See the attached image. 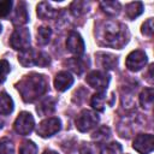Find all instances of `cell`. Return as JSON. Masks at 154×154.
I'll return each mask as SVG.
<instances>
[{"instance_id": "cell-24", "label": "cell", "mask_w": 154, "mask_h": 154, "mask_svg": "<svg viewBox=\"0 0 154 154\" xmlns=\"http://www.w3.org/2000/svg\"><path fill=\"white\" fill-rule=\"evenodd\" d=\"M106 103V91H96L91 99H90V106L99 112H102L105 109Z\"/></svg>"}, {"instance_id": "cell-11", "label": "cell", "mask_w": 154, "mask_h": 154, "mask_svg": "<svg viewBox=\"0 0 154 154\" xmlns=\"http://www.w3.org/2000/svg\"><path fill=\"white\" fill-rule=\"evenodd\" d=\"M12 24L20 28L22 25L26 24L29 20V14H28V10H26V5L24 1H19L13 11L12 14Z\"/></svg>"}, {"instance_id": "cell-3", "label": "cell", "mask_w": 154, "mask_h": 154, "mask_svg": "<svg viewBox=\"0 0 154 154\" xmlns=\"http://www.w3.org/2000/svg\"><path fill=\"white\" fill-rule=\"evenodd\" d=\"M99 114L90 109H83L76 118V128L81 132H87L99 124Z\"/></svg>"}, {"instance_id": "cell-10", "label": "cell", "mask_w": 154, "mask_h": 154, "mask_svg": "<svg viewBox=\"0 0 154 154\" xmlns=\"http://www.w3.org/2000/svg\"><path fill=\"white\" fill-rule=\"evenodd\" d=\"M66 48L75 57H82L84 53V41L77 31H71L66 38Z\"/></svg>"}, {"instance_id": "cell-13", "label": "cell", "mask_w": 154, "mask_h": 154, "mask_svg": "<svg viewBox=\"0 0 154 154\" xmlns=\"http://www.w3.org/2000/svg\"><path fill=\"white\" fill-rule=\"evenodd\" d=\"M97 64L100 65V67L103 69V71L106 70H112L118 65V58L111 53H106V52H97L95 54Z\"/></svg>"}, {"instance_id": "cell-29", "label": "cell", "mask_w": 154, "mask_h": 154, "mask_svg": "<svg viewBox=\"0 0 154 154\" xmlns=\"http://www.w3.org/2000/svg\"><path fill=\"white\" fill-rule=\"evenodd\" d=\"M11 71V66H10V63L5 59H1L0 60V84L4 83L7 78V75L10 73Z\"/></svg>"}, {"instance_id": "cell-21", "label": "cell", "mask_w": 154, "mask_h": 154, "mask_svg": "<svg viewBox=\"0 0 154 154\" xmlns=\"http://www.w3.org/2000/svg\"><path fill=\"white\" fill-rule=\"evenodd\" d=\"M36 37H37V43L40 46H46L49 43L51 37H52V29L48 25H41L37 28V32H36Z\"/></svg>"}, {"instance_id": "cell-4", "label": "cell", "mask_w": 154, "mask_h": 154, "mask_svg": "<svg viewBox=\"0 0 154 154\" xmlns=\"http://www.w3.org/2000/svg\"><path fill=\"white\" fill-rule=\"evenodd\" d=\"M10 45L16 51H24L30 46V31L25 26L14 29L10 36Z\"/></svg>"}, {"instance_id": "cell-1", "label": "cell", "mask_w": 154, "mask_h": 154, "mask_svg": "<svg viewBox=\"0 0 154 154\" xmlns=\"http://www.w3.org/2000/svg\"><path fill=\"white\" fill-rule=\"evenodd\" d=\"M96 41L106 47L120 49L129 41L128 28L117 20H106L95 28Z\"/></svg>"}, {"instance_id": "cell-6", "label": "cell", "mask_w": 154, "mask_h": 154, "mask_svg": "<svg viewBox=\"0 0 154 154\" xmlns=\"http://www.w3.org/2000/svg\"><path fill=\"white\" fill-rule=\"evenodd\" d=\"M61 129V122L57 117H48L43 119L36 128V132L42 138H48L55 135Z\"/></svg>"}, {"instance_id": "cell-2", "label": "cell", "mask_w": 154, "mask_h": 154, "mask_svg": "<svg viewBox=\"0 0 154 154\" xmlns=\"http://www.w3.org/2000/svg\"><path fill=\"white\" fill-rule=\"evenodd\" d=\"M24 102H34L43 96L48 89V81L43 75L31 72L23 76V78L16 84Z\"/></svg>"}, {"instance_id": "cell-7", "label": "cell", "mask_w": 154, "mask_h": 154, "mask_svg": "<svg viewBox=\"0 0 154 154\" xmlns=\"http://www.w3.org/2000/svg\"><path fill=\"white\" fill-rule=\"evenodd\" d=\"M13 128L18 135H22V136L29 135L35 128L34 117L29 112H20L14 120Z\"/></svg>"}, {"instance_id": "cell-23", "label": "cell", "mask_w": 154, "mask_h": 154, "mask_svg": "<svg viewBox=\"0 0 154 154\" xmlns=\"http://www.w3.org/2000/svg\"><path fill=\"white\" fill-rule=\"evenodd\" d=\"M100 7L107 16L113 17V16H117L120 12L122 5L118 1H101Z\"/></svg>"}, {"instance_id": "cell-15", "label": "cell", "mask_w": 154, "mask_h": 154, "mask_svg": "<svg viewBox=\"0 0 154 154\" xmlns=\"http://www.w3.org/2000/svg\"><path fill=\"white\" fill-rule=\"evenodd\" d=\"M65 65L76 75H82L88 69V60H84L82 57H72L65 61Z\"/></svg>"}, {"instance_id": "cell-14", "label": "cell", "mask_w": 154, "mask_h": 154, "mask_svg": "<svg viewBox=\"0 0 154 154\" xmlns=\"http://www.w3.org/2000/svg\"><path fill=\"white\" fill-rule=\"evenodd\" d=\"M37 53L38 51L34 48H26L24 51H20L18 54V61L22 66L24 67H30L36 65V59H37Z\"/></svg>"}, {"instance_id": "cell-27", "label": "cell", "mask_w": 154, "mask_h": 154, "mask_svg": "<svg viewBox=\"0 0 154 154\" xmlns=\"http://www.w3.org/2000/svg\"><path fill=\"white\" fill-rule=\"evenodd\" d=\"M0 154H14V146L10 138H0Z\"/></svg>"}, {"instance_id": "cell-25", "label": "cell", "mask_w": 154, "mask_h": 154, "mask_svg": "<svg viewBox=\"0 0 154 154\" xmlns=\"http://www.w3.org/2000/svg\"><path fill=\"white\" fill-rule=\"evenodd\" d=\"M88 8H89V2L87 1H73L70 5V10L75 16L84 14L85 12H88Z\"/></svg>"}, {"instance_id": "cell-8", "label": "cell", "mask_w": 154, "mask_h": 154, "mask_svg": "<svg viewBox=\"0 0 154 154\" xmlns=\"http://www.w3.org/2000/svg\"><path fill=\"white\" fill-rule=\"evenodd\" d=\"M147 61H148L147 54L141 49H135L128 54L125 65H126L128 70H130L132 72H137L147 65Z\"/></svg>"}, {"instance_id": "cell-19", "label": "cell", "mask_w": 154, "mask_h": 154, "mask_svg": "<svg viewBox=\"0 0 154 154\" xmlns=\"http://www.w3.org/2000/svg\"><path fill=\"white\" fill-rule=\"evenodd\" d=\"M140 105L144 109H150L153 106V100H154V91L153 88H146L141 91L140 94Z\"/></svg>"}, {"instance_id": "cell-30", "label": "cell", "mask_w": 154, "mask_h": 154, "mask_svg": "<svg viewBox=\"0 0 154 154\" xmlns=\"http://www.w3.org/2000/svg\"><path fill=\"white\" fill-rule=\"evenodd\" d=\"M51 64V57L43 52V51H38L37 53V59H36V66H40V67H46Z\"/></svg>"}, {"instance_id": "cell-35", "label": "cell", "mask_w": 154, "mask_h": 154, "mask_svg": "<svg viewBox=\"0 0 154 154\" xmlns=\"http://www.w3.org/2000/svg\"><path fill=\"white\" fill-rule=\"evenodd\" d=\"M0 32H1V24H0Z\"/></svg>"}, {"instance_id": "cell-33", "label": "cell", "mask_w": 154, "mask_h": 154, "mask_svg": "<svg viewBox=\"0 0 154 154\" xmlns=\"http://www.w3.org/2000/svg\"><path fill=\"white\" fill-rule=\"evenodd\" d=\"M43 154H58L57 152H54V150H46Z\"/></svg>"}, {"instance_id": "cell-28", "label": "cell", "mask_w": 154, "mask_h": 154, "mask_svg": "<svg viewBox=\"0 0 154 154\" xmlns=\"http://www.w3.org/2000/svg\"><path fill=\"white\" fill-rule=\"evenodd\" d=\"M38 148L32 141H24L19 147V154H37Z\"/></svg>"}, {"instance_id": "cell-20", "label": "cell", "mask_w": 154, "mask_h": 154, "mask_svg": "<svg viewBox=\"0 0 154 154\" xmlns=\"http://www.w3.org/2000/svg\"><path fill=\"white\" fill-rule=\"evenodd\" d=\"M143 12V4L141 1L129 2L125 6V14L129 19H135Z\"/></svg>"}, {"instance_id": "cell-17", "label": "cell", "mask_w": 154, "mask_h": 154, "mask_svg": "<svg viewBox=\"0 0 154 154\" xmlns=\"http://www.w3.org/2000/svg\"><path fill=\"white\" fill-rule=\"evenodd\" d=\"M55 105H57L55 100L51 96H47V97H45L43 100L40 101V103L36 107V112L42 117L51 116L55 111Z\"/></svg>"}, {"instance_id": "cell-34", "label": "cell", "mask_w": 154, "mask_h": 154, "mask_svg": "<svg viewBox=\"0 0 154 154\" xmlns=\"http://www.w3.org/2000/svg\"><path fill=\"white\" fill-rule=\"evenodd\" d=\"M2 126H4V120H2L1 118H0V129H1Z\"/></svg>"}, {"instance_id": "cell-18", "label": "cell", "mask_w": 154, "mask_h": 154, "mask_svg": "<svg viewBox=\"0 0 154 154\" xmlns=\"http://www.w3.org/2000/svg\"><path fill=\"white\" fill-rule=\"evenodd\" d=\"M12 111H13V100L7 93L0 90V114L7 116Z\"/></svg>"}, {"instance_id": "cell-22", "label": "cell", "mask_w": 154, "mask_h": 154, "mask_svg": "<svg viewBox=\"0 0 154 154\" xmlns=\"http://www.w3.org/2000/svg\"><path fill=\"white\" fill-rule=\"evenodd\" d=\"M109 137H111V129L106 125L100 126L99 129H96L91 134V140L95 141L96 143H100V144L105 143Z\"/></svg>"}, {"instance_id": "cell-26", "label": "cell", "mask_w": 154, "mask_h": 154, "mask_svg": "<svg viewBox=\"0 0 154 154\" xmlns=\"http://www.w3.org/2000/svg\"><path fill=\"white\" fill-rule=\"evenodd\" d=\"M81 154H101V144L100 143H84L81 149Z\"/></svg>"}, {"instance_id": "cell-32", "label": "cell", "mask_w": 154, "mask_h": 154, "mask_svg": "<svg viewBox=\"0 0 154 154\" xmlns=\"http://www.w3.org/2000/svg\"><path fill=\"white\" fill-rule=\"evenodd\" d=\"M154 31V25H153V18H148L141 26V32L144 36H152Z\"/></svg>"}, {"instance_id": "cell-12", "label": "cell", "mask_w": 154, "mask_h": 154, "mask_svg": "<svg viewBox=\"0 0 154 154\" xmlns=\"http://www.w3.org/2000/svg\"><path fill=\"white\" fill-rule=\"evenodd\" d=\"M73 84V77L67 71H60L54 77V87L58 91H65Z\"/></svg>"}, {"instance_id": "cell-9", "label": "cell", "mask_w": 154, "mask_h": 154, "mask_svg": "<svg viewBox=\"0 0 154 154\" xmlns=\"http://www.w3.org/2000/svg\"><path fill=\"white\" fill-rule=\"evenodd\" d=\"M132 148L140 154H149L154 148V137L152 134H140L132 142Z\"/></svg>"}, {"instance_id": "cell-31", "label": "cell", "mask_w": 154, "mask_h": 154, "mask_svg": "<svg viewBox=\"0 0 154 154\" xmlns=\"http://www.w3.org/2000/svg\"><path fill=\"white\" fill-rule=\"evenodd\" d=\"M13 2L11 0H4L0 1V18H5L10 14Z\"/></svg>"}, {"instance_id": "cell-16", "label": "cell", "mask_w": 154, "mask_h": 154, "mask_svg": "<svg viewBox=\"0 0 154 154\" xmlns=\"http://www.w3.org/2000/svg\"><path fill=\"white\" fill-rule=\"evenodd\" d=\"M36 13L38 16V18L47 20V19H54L55 17H58V11L55 8L52 7V5L47 1H42L37 5L36 7Z\"/></svg>"}, {"instance_id": "cell-5", "label": "cell", "mask_w": 154, "mask_h": 154, "mask_svg": "<svg viewBox=\"0 0 154 154\" xmlns=\"http://www.w3.org/2000/svg\"><path fill=\"white\" fill-rule=\"evenodd\" d=\"M85 82L97 91H106L109 83V75L103 70H94L87 75Z\"/></svg>"}]
</instances>
